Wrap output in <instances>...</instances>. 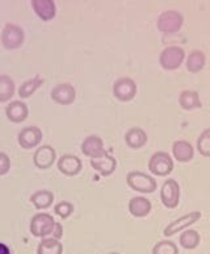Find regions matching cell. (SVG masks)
I'll use <instances>...</instances> for the list:
<instances>
[{"mask_svg": "<svg viewBox=\"0 0 210 254\" xmlns=\"http://www.w3.org/2000/svg\"><path fill=\"white\" fill-rule=\"evenodd\" d=\"M56 221L52 219V215L45 212L36 213L32 220H30V233L34 236V237H46V236L52 235L54 228H55Z\"/></svg>", "mask_w": 210, "mask_h": 254, "instance_id": "obj_1", "label": "cell"}, {"mask_svg": "<svg viewBox=\"0 0 210 254\" xmlns=\"http://www.w3.org/2000/svg\"><path fill=\"white\" fill-rule=\"evenodd\" d=\"M24 40H25V33H24L23 28L12 23L4 25L3 31H1V45L5 49H19L24 44Z\"/></svg>", "mask_w": 210, "mask_h": 254, "instance_id": "obj_2", "label": "cell"}, {"mask_svg": "<svg viewBox=\"0 0 210 254\" xmlns=\"http://www.w3.org/2000/svg\"><path fill=\"white\" fill-rule=\"evenodd\" d=\"M126 182L130 189L143 193H151L157 190V181L153 177L141 173V171H131L126 177Z\"/></svg>", "mask_w": 210, "mask_h": 254, "instance_id": "obj_3", "label": "cell"}, {"mask_svg": "<svg viewBox=\"0 0 210 254\" xmlns=\"http://www.w3.org/2000/svg\"><path fill=\"white\" fill-rule=\"evenodd\" d=\"M184 23L183 15L176 11H165L158 17L157 27L161 33L172 34L181 29Z\"/></svg>", "mask_w": 210, "mask_h": 254, "instance_id": "obj_4", "label": "cell"}, {"mask_svg": "<svg viewBox=\"0 0 210 254\" xmlns=\"http://www.w3.org/2000/svg\"><path fill=\"white\" fill-rule=\"evenodd\" d=\"M185 58V52L180 46H168L160 53L159 64L164 70H176Z\"/></svg>", "mask_w": 210, "mask_h": 254, "instance_id": "obj_5", "label": "cell"}, {"mask_svg": "<svg viewBox=\"0 0 210 254\" xmlns=\"http://www.w3.org/2000/svg\"><path fill=\"white\" fill-rule=\"evenodd\" d=\"M149 170L158 177H165L173 170V161L168 153L158 152L149 161Z\"/></svg>", "mask_w": 210, "mask_h": 254, "instance_id": "obj_6", "label": "cell"}, {"mask_svg": "<svg viewBox=\"0 0 210 254\" xmlns=\"http://www.w3.org/2000/svg\"><path fill=\"white\" fill-rule=\"evenodd\" d=\"M160 200L167 208H176L180 200V187L175 179H168L163 183L160 189Z\"/></svg>", "mask_w": 210, "mask_h": 254, "instance_id": "obj_7", "label": "cell"}, {"mask_svg": "<svg viewBox=\"0 0 210 254\" xmlns=\"http://www.w3.org/2000/svg\"><path fill=\"white\" fill-rule=\"evenodd\" d=\"M113 95L121 102H129L137 95V84L128 76L120 78L113 84Z\"/></svg>", "mask_w": 210, "mask_h": 254, "instance_id": "obj_8", "label": "cell"}, {"mask_svg": "<svg viewBox=\"0 0 210 254\" xmlns=\"http://www.w3.org/2000/svg\"><path fill=\"white\" fill-rule=\"evenodd\" d=\"M200 219H201V212H199V211H193V212L187 213V215L179 217L176 220H173L172 223H169L168 225L164 228L163 235H164L165 237L176 235L179 232L187 229L188 227H191L192 224L197 223Z\"/></svg>", "mask_w": 210, "mask_h": 254, "instance_id": "obj_9", "label": "cell"}, {"mask_svg": "<svg viewBox=\"0 0 210 254\" xmlns=\"http://www.w3.org/2000/svg\"><path fill=\"white\" fill-rule=\"evenodd\" d=\"M17 141L23 149L37 148L42 141V130L37 127H25L17 134Z\"/></svg>", "mask_w": 210, "mask_h": 254, "instance_id": "obj_10", "label": "cell"}, {"mask_svg": "<svg viewBox=\"0 0 210 254\" xmlns=\"http://www.w3.org/2000/svg\"><path fill=\"white\" fill-rule=\"evenodd\" d=\"M56 159L55 149L50 145H42L34 152L33 163L34 166L41 169V170H48L54 165Z\"/></svg>", "mask_w": 210, "mask_h": 254, "instance_id": "obj_11", "label": "cell"}, {"mask_svg": "<svg viewBox=\"0 0 210 254\" xmlns=\"http://www.w3.org/2000/svg\"><path fill=\"white\" fill-rule=\"evenodd\" d=\"M52 99L56 104L60 106H70L75 102L76 91L74 86L70 83H59L52 90Z\"/></svg>", "mask_w": 210, "mask_h": 254, "instance_id": "obj_12", "label": "cell"}, {"mask_svg": "<svg viewBox=\"0 0 210 254\" xmlns=\"http://www.w3.org/2000/svg\"><path fill=\"white\" fill-rule=\"evenodd\" d=\"M91 166L103 177H109L114 173L117 167V161L106 152L91 158Z\"/></svg>", "mask_w": 210, "mask_h": 254, "instance_id": "obj_13", "label": "cell"}, {"mask_svg": "<svg viewBox=\"0 0 210 254\" xmlns=\"http://www.w3.org/2000/svg\"><path fill=\"white\" fill-rule=\"evenodd\" d=\"M5 115L9 122L19 124V123L25 122L28 115H29V110L25 103L21 100H13L5 107Z\"/></svg>", "mask_w": 210, "mask_h": 254, "instance_id": "obj_14", "label": "cell"}, {"mask_svg": "<svg viewBox=\"0 0 210 254\" xmlns=\"http://www.w3.org/2000/svg\"><path fill=\"white\" fill-rule=\"evenodd\" d=\"M58 170L67 177H74L82 170V161L72 154H64L58 159Z\"/></svg>", "mask_w": 210, "mask_h": 254, "instance_id": "obj_15", "label": "cell"}, {"mask_svg": "<svg viewBox=\"0 0 210 254\" xmlns=\"http://www.w3.org/2000/svg\"><path fill=\"white\" fill-rule=\"evenodd\" d=\"M32 8L44 21H50L56 15V5L52 0H32Z\"/></svg>", "mask_w": 210, "mask_h": 254, "instance_id": "obj_16", "label": "cell"}, {"mask_svg": "<svg viewBox=\"0 0 210 254\" xmlns=\"http://www.w3.org/2000/svg\"><path fill=\"white\" fill-rule=\"evenodd\" d=\"M104 152V142L99 136H95V134L88 136L82 142V153L84 156L90 157V158H94V157L99 156V154H102Z\"/></svg>", "mask_w": 210, "mask_h": 254, "instance_id": "obj_17", "label": "cell"}, {"mask_svg": "<svg viewBox=\"0 0 210 254\" xmlns=\"http://www.w3.org/2000/svg\"><path fill=\"white\" fill-rule=\"evenodd\" d=\"M151 201L143 196L131 197L129 201V212L134 217H145L151 211Z\"/></svg>", "mask_w": 210, "mask_h": 254, "instance_id": "obj_18", "label": "cell"}, {"mask_svg": "<svg viewBox=\"0 0 210 254\" xmlns=\"http://www.w3.org/2000/svg\"><path fill=\"white\" fill-rule=\"evenodd\" d=\"M172 154L175 159H177L179 162H188L195 156V150H193V146L188 141L179 140L173 142Z\"/></svg>", "mask_w": 210, "mask_h": 254, "instance_id": "obj_19", "label": "cell"}, {"mask_svg": "<svg viewBox=\"0 0 210 254\" xmlns=\"http://www.w3.org/2000/svg\"><path fill=\"white\" fill-rule=\"evenodd\" d=\"M125 141L131 149H141L147 142V134L142 128H130L125 134Z\"/></svg>", "mask_w": 210, "mask_h": 254, "instance_id": "obj_20", "label": "cell"}, {"mask_svg": "<svg viewBox=\"0 0 210 254\" xmlns=\"http://www.w3.org/2000/svg\"><path fill=\"white\" fill-rule=\"evenodd\" d=\"M30 201L37 209H48L54 201V193L48 190H38L32 193Z\"/></svg>", "mask_w": 210, "mask_h": 254, "instance_id": "obj_21", "label": "cell"}, {"mask_svg": "<svg viewBox=\"0 0 210 254\" xmlns=\"http://www.w3.org/2000/svg\"><path fill=\"white\" fill-rule=\"evenodd\" d=\"M44 82H45V80H44V78H42L40 74L34 75L32 79L25 80V82L19 87V96L21 99L29 98V96H32L34 92L37 91L38 88L41 87L42 84H44Z\"/></svg>", "mask_w": 210, "mask_h": 254, "instance_id": "obj_22", "label": "cell"}, {"mask_svg": "<svg viewBox=\"0 0 210 254\" xmlns=\"http://www.w3.org/2000/svg\"><path fill=\"white\" fill-rule=\"evenodd\" d=\"M179 104L183 110L192 111L201 107V100H200L199 94L192 90H185L179 96Z\"/></svg>", "mask_w": 210, "mask_h": 254, "instance_id": "obj_23", "label": "cell"}, {"mask_svg": "<svg viewBox=\"0 0 210 254\" xmlns=\"http://www.w3.org/2000/svg\"><path fill=\"white\" fill-rule=\"evenodd\" d=\"M15 82L11 76L0 75V103L9 102L11 98L15 95Z\"/></svg>", "mask_w": 210, "mask_h": 254, "instance_id": "obj_24", "label": "cell"}, {"mask_svg": "<svg viewBox=\"0 0 210 254\" xmlns=\"http://www.w3.org/2000/svg\"><path fill=\"white\" fill-rule=\"evenodd\" d=\"M63 253V245L59 240L55 239H44L38 244L37 254H62Z\"/></svg>", "mask_w": 210, "mask_h": 254, "instance_id": "obj_25", "label": "cell"}, {"mask_svg": "<svg viewBox=\"0 0 210 254\" xmlns=\"http://www.w3.org/2000/svg\"><path fill=\"white\" fill-rule=\"evenodd\" d=\"M205 66V54L200 50H193L187 60V68L191 72L201 71Z\"/></svg>", "mask_w": 210, "mask_h": 254, "instance_id": "obj_26", "label": "cell"}, {"mask_svg": "<svg viewBox=\"0 0 210 254\" xmlns=\"http://www.w3.org/2000/svg\"><path fill=\"white\" fill-rule=\"evenodd\" d=\"M200 233L195 229H188L180 236V245L184 249H195L200 244Z\"/></svg>", "mask_w": 210, "mask_h": 254, "instance_id": "obj_27", "label": "cell"}, {"mask_svg": "<svg viewBox=\"0 0 210 254\" xmlns=\"http://www.w3.org/2000/svg\"><path fill=\"white\" fill-rule=\"evenodd\" d=\"M197 150L204 157H210V128L205 129L197 140Z\"/></svg>", "mask_w": 210, "mask_h": 254, "instance_id": "obj_28", "label": "cell"}, {"mask_svg": "<svg viewBox=\"0 0 210 254\" xmlns=\"http://www.w3.org/2000/svg\"><path fill=\"white\" fill-rule=\"evenodd\" d=\"M153 254H179V251L172 241H160L153 248Z\"/></svg>", "mask_w": 210, "mask_h": 254, "instance_id": "obj_29", "label": "cell"}, {"mask_svg": "<svg viewBox=\"0 0 210 254\" xmlns=\"http://www.w3.org/2000/svg\"><path fill=\"white\" fill-rule=\"evenodd\" d=\"M54 212H55L60 219H67V217L71 216V213L74 212V205H72L70 201H59V203L55 204V207H54Z\"/></svg>", "mask_w": 210, "mask_h": 254, "instance_id": "obj_30", "label": "cell"}, {"mask_svg": "<svg viewBox=\"0 0 210 254\" xmlns=\"http://www.w3.org/2000/svg\"><path fill=\"white\" fill-rule=\"evenodd\" d=\"M11 170V159L5 153L0 152V175H5Z\"/></svg>", "mask_w": 210, "mask_h": 254, "instance_id": "obj_31", "label": "cell"}, {"mask_svg": "<svg viewBox=\"0 0 210 254\" xmlns=\"http://www.w3.org/2000/svg\"><path fill=\"white\" fill-rule=\"evenodd\" d=\"M52 239L55 240H60V237L63 236V228L60 225V223H55V228H54V231H52Z\"/></svg>", "mask_w": 210, "mask_h": 254, "instance_id": "obj_32", "label": "cell"}, {"mask_svg": "<svg viewBox=\"0 0 210 254\" xmlns=\"http://www.w3.org/2000/svg\"><path fill=\"white\" fill-rule=\"evenodd\" d=\"M0 254H11V249L5 244L0 243Z\"/></svg>", "mask_w": 210, "mask_h": 254, "instance_id": "obj_33", "label": "cell"}, {"mask_svg": "<svg viewBox=\"0 0 210 254\" xmlns=\"http://www.w3.org/2000/svg\"><path fill=\"white\" fill-rule=\"evenodd\" d=\"M109 254H118V253H109Z\"/></svg>", "mask_w": 210, "mask_h": 254, "instance_id": "obj_34", "label": "cell"}]
</instances>
